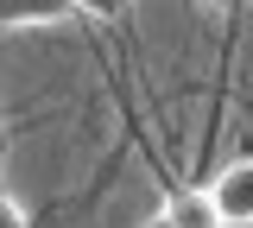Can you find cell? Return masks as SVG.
<instances>
[{
    "label": "cell",
    "mask_w": 253,
    "mask_h": 228,
    "mask_svg": "<svg viewBox=\"0 0 253 228\" xmlns=\"http://www.w3.org/2000/svg\"><path fill=\"white\" fill-rule=\"evenodd\" d=\"M209 203H215L221 228H253V159L228 165L215 178V190H209Z\"/></svg>",
    "instance_id": "1"
},
{
    "label": "cell",
    "mask_w": 253,
    "mask_h": 228,
    "mask_svg": "<svg viewBox=\"0 0 253 228\" xmlns=\"http://www.w3.org/2000/svg\"><path fill=\"white\" fill-rule=\"evenodd\" d=\"M89 13L83 0H0V32H26V26H63Z\"/></svg>",
    "instance_id": "2"
},
{
    "label": "cell",
    "mask_w": 253,
    "mask_h": 228,
    "mask_svg": "<svg viewBox=\"0 0 253 228\" xmlns=\"http://www.w3.org/2000/svg\"><path fill=\"white\" fill-rule=\"evenodd\" d=\"M165 222L171 228H221V216H215V203L203 190H177L171 203H165Z\"/></svg>",
    "instance_id": "3"
},
{
    "label": "cell",
    "mask_w": 253,
    "mask_h": 228,
    "mask_svg": "<svg viewBox=\"0 0 253 228\" xmlns=\"http://www.w3.org/2000/svg\"><path fill=\"white\" fill-rule=\"evenodd\" d=\"M0 228H32V222H26V209H19L13 196H0Z\"/></svg>",
    "instance_id": "4"
},
{
    "label": "cell",
    "mask_w": 253,
    "mask_h": 228,
    "mask_svg": "<svg viewBox=\"0 0 253 228\" xmlns=\"http://www.w3.org/2000/svg\"><path fill=\"white\" fill-rule=\"evenodd\" d=\"M146 228H171V222H165V216H152V222H146Z\"/></svg>",
    "instance_id": "5"
}]
</instances>
